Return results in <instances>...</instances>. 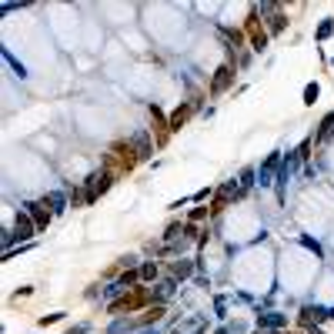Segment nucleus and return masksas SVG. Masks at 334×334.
Returning <instances> with one entry per match:
<instances>
[{
	"instance_id": "nucleus-1",
	"label": "nucleus",
	"mask_w": 334,
	"mask_h": 334,
	"mask_svg": "<svg viewBox=\"0 0 334 334\" xmlns=\"http://www.w3.org/2000/svg\"><path fill=\"white\" fill-rule=\"evenodd\" d=\"M144 304H154L151 291L147 288H134V291H127L124 298H117L114 304H107V311L111 314H134L137 308H144Z\"/></svg>"
},
{
	"instance_id": "nucleus-2",
	"label": "nucleus",
	"mask_w": 334,
	"mask_h": 334,
	"mask_svg": "<svg viewBox=\"0 0 334 334\" xmlns=\"http://www.w3.org/2000/svg\"><path fill=\"white\" fill-rule=\"evenodd\" d=\"M134 164H137V154H134L131 141H121V144L111 147V154H107V170H111V167H117V170H131Z\"/></svg>"
},
{
	"instance_id": "nucleus-3",
	"label": "nucleus",
	"mask_w": 334,
	"mask_h": 334,
	"mask_svg": "<svg viewBox=\"0 0 334 334\" xmlns=\"http://www.w3.org/2000/svg\"><path fill=\"white\" fill-rule=\"evenodd\" d=\"M244 30H247V40H251V50H254V54H261V50L267 47V30L257 23V10H254V7H251V17H247Z\"/></svg>"
},
{
	"instance_id": "nucleus-4",
	"label": "nucleus",
	"mask_w": 334,
	"mask_h": 334,
	"mask_svg": "<svg viewBox=\"0 0 334 334\" xmlns=\"http://www.w3.org/2000/svg\"><path fill=\"white\" fill-rule=\"evenodd\" d=\"M281 151H274V154H267V161L261 167H257V187H271L274 184V177H278V170H281Z\"/></svg>"
},
{
	"instance_id": "nucleus-5",
	"label": "nucleus",
	"mask_w": 334,
	"mask_h": 334,
	"mask_svg": "<svg viewBox=\"0 0 334 334\" xmlns=\"http://www.w3.org/2000/svg\"><path fill=\"white\" fill-rule=\"evenodd\" d=\"M33 234H37V224H33V217L27 211H17V221H13V241H20V244H30Z\"/></svg>"
},
{
	"instance_id": "nucleus-6",
	"label": "nucleus",
	"mask_w": 334,
	"mask_h": 334,
	"mask_svg": "<svg viewBox=\"0 0 334 334\" xmlns=\"http://www.w3.org/2000/svg\"><path fill=\"white\" fill-rule=\"evenodd\" d=\"M324 318H331V308H321V304H304L298 314V321L311 331V328H318V324L324 321Z\"/></svg>"
},
{
	"instance_id": "nucleus-7",
	"label": "nucleus",
	"mask_w": 334,
	"mask_h": 334,
	"mask_svg": "<svg viewBox=\"0 0 334 334\" xmlns=\"http://www.w3.org/2000/svg\"><path fill=\"white\" fill-rule=\"evenodd\" d=\"M23 211H27V214L33 217L37 231H47V224L54 221V214L47 211V204H44V200H27V204H23Z\"/></svg>"
},
{
	"instance_id": "nucleus-8",
	"label": "nucleus",
	"mask_w": 334,
	"mask_h": 334,
	"mask_svg": "<svg viewBox=\"0 0 334 334\" xmlns=\"http://www.w3.org/2000/svg\"><path fill=\"white\" fill-rule=\"evenodd\" d=\"M231 84H234V67L231 64H221L217 70H214V77H211V94L217 97V94H224Z\"/></svg>"
},
{
	"instance_id": "nucleus-9",
	"label": "nucleus",
	"mask_w": 334,
	"mask_h": 334,
	"mask_svg": "<svg viewBox=\"0 0 334 334\" xmlns=\"http://www.w3.org/2000/svg\"><path fill=\"white\" fill-rule=\"evenodd\" d=\"M127 141H131V147H134V154H137V161H147V157L154 154V141H151V134H147V131L131 134Z\"/></svg>"
},
{
	"instance_id": "nucleus-10",
	"label": "nucleus",
	"mask_w": 334,
	"mask_h": 334,
	"mask_svg": "<svg viewBox=\"0 0 334 334\" xmlns=\"http://www.w3.org/2000/svg\"><path fill=\"white\" fill-rule=\"evenodd\" d=\"M207 328V318L204 314H187V318H180L177 324H174V334H200Z\"/></svg>"
},
{
	"instance_id": "nucleus-11",
	"label": "nucleus",
	"mask_w": 334,
	"mask_h": 334,
	"mask_svg": "<svg viewBox=\"0 0 334 334\" xmlns=\"http://www.w3.org/2000/svg\"><path fill=\"white\" fill-rule=\"evenodd\" d=\"M44 204L50 207L54 217H60V214H67V207H70V194H67V190H47Z\"/></svg>"
},
{
	"instance_id": "nucleus-12",
	"label": "nucleus",
	"mask_w": 334,
	"mask_h": 334,
	"mask_svg": "<svg viewBox=\"0 0 334 334\" xmlns=\"http://www.w3.org/2000/svg\"><path fill=\"white\" fill-rule=\"evenodd\" d=\"M194 111H197V100H184L177 111L167 117V121H170V131H180V127H184V124L190 121V114H194Z\"/></svg>"
},
{
	"instance_id": "nucleus-13",
	"label": "nucleus",
	"mask_w": 334,
	"mask_h": 334,
	"mask_svg": "<svg viewBox=\"0 0 334 334\" xmlns=\"http://www.w3.org/2000/svg\"><path fill=\"white\" fill-rule=\"evenodd\" d=\"M288 324V314H281V311H264V314H257V328H264V331H281Z\"/></svg>"
},
{
	"instance_id": "nucleus-14",
	"label": "nucleus",
	"mask_w": 334,
	"mask_h": 334,
	"mask_svg": "<svg viewBox=\"0 0 334 334\" xmlns=\"http://www.w3.org/2000/svg\"><path fill=\"white\" fill-rule=\"evenodd\" d=\"M217 37L227 44V50H241V44H244V33L231 30V27H217Z\"/></svg>"
},
{
	"instance_id": "nucleus-15",
	"label": "nucleus",
	"mask_w": 334,
	"mask_h": 334,
	"mask_svg": "<svg viewBox=\"0 0 334 334\" xmlns=\"http://www.w3.org/2000/svg\"><path fill=\"white\" fill-rule=\"evenodd\" d=\"M151 121H154V131H157V137L164 141V137H167V131H170V121L164 117V111H161L157 104H151Z\"/></svg>"
},
{
	"instance_id": "nucleus-16",
	"label": "nucleus",
	"mask_w": 334,
	"mask_h": 334,
	"mask_svg": "<svg viewBox=\"0 0 334 334\" xmlns=\"http://www.w3.org/2000/svg\"><path fill=\"white\" fill-rule=\"evenodd\" d=\"M284 27H288V17H284L281 10H271V13H267V30H271V33H281Z\"/></svg>"
},
{
	"instance_id": "nucleus-17",
	"label": "nucleus",
	"mask_w": 334,
	"mask_h": 334,
	"mask_svg": "<svg viewBox=\"0 0 334 334\" xmlns=\"http://www.w3.org/2000/svg\"><path fill=\"white\" fill-rule=\"evenodd\" d=\"M194 274V261H177V264L170 267V278L174 281H184V278H190Z\"/></svg>"
},
{
	"instance_id": "nucleus-18",
	"label": "nucleus",
	"mask_w": 334,
	"mask_h": 334,
	"mask_svg": "<svg viewBox=\"0 0 334 334\" xmlns=\"http://www.w3.org/2000/svg\"><path fill=\"white\" fill-rule=\"evenodd\" d=\"M0 54H3V60H7V67H10V70H13V74H17V77H20V80L27 77V67H23L20 60H17V57H13L10 50H7V47H3V50H0Z\"/></svg>"
},
{
	"instance_id": "nucleus-19",
	"label": "nucleus",
	"mask_w": 334,
	"mask_h": 334,
	"mask_svg": "<svg viewBox=\"0 0 334 334\" xmlns=\"http://www.w3.org/2000/svg\"><path fill=\"white\" fill-rule=\"evenodd\" d=\"M331 134H334V114H328V117L321 121V131H318V137H314V141H328Z\"/></svg>"
},
{
	"instance_id": "nucleus-20",
	"label": "nucleus",
	"mask_w": 334,
	"mask_h": 334,
	"mask_svg": "<svg viewBox=\"0 0 334 334\" xmlns=\"http://www.w3.org/2000/svg\"><path fill=\"white\" fill-rule=\"evenodd\" d=\"M318 97H321V87H318V84H314V80H311V84L304 87V104H314V100H318Z\"/></svg>"
},
{
	"instance_id": "nucleus-21",
	"label": "nucleus",
	"mask_w": 334,
	"mask_h": 334,
	"mask_svg": "<svg viewBox=\"0 0 334 334\" xmlns=\"http://www.w3.org/2000/svg\"><path fill=\"white\" fill-rule=\"evenodd\" d=\"M137 271H141V281H154L157 278V264H151V261H147V264H141Z\"/></svg>"
},
{
	"instance_id": "nucleus-22",
	"label": "nucleus",
	"mask_w": 334,
	"mask_h": 334,
	"mask_svg": "<svg viewBox=\"0 0 334 334\" xmlns=\"http://www.w3.org/2000/svg\"><path fill=\"white\" fill-rule=\"evenodd\" d=\"M331 33H334V20H324L321 27H318V40H328Z\"/></svg>"
},
{
	"instance_id": "nucleus-23",
	"label": "nucleus",
	"mask_w": 334,
	"mask_h": 334,
	"mask_svg": "<svg viewBox=\"0 0 334 334\" xmlns=\"http://www.w3.org/2000/svg\"><path fill=\"white\" fill-rule=\"evenodd\" d=\"M117 264H121L124 271H137V267H141V264H137V257H134V254H124L121 261H117Z\"/></svg>"
},
{
	"instance_id": "nucleus-24",
	"label": "nucleus",
	"mask_w": 334,
	"mask_h": 334,
	"mask_svg": "<svg viewBox=\"0 0 334 334\" xmlns=\"http://www.w3.org/2000/svg\"><path fill=\"white\" fill-rule=\"evenodd\" d=\"M311 144H314V141L308 137V141H304V144H301L298 151H294V154H298V161H308V157H311Z\"/></svg>"
},
{
	"instance_id": "nucleus-25",
	"label": "nucleus",
	"mask_w": 334,
	"mask_h": 334,
	"mask_svg": "<svg viewBox=\"0 0 334 334\" xmlns=\"http://www.w3.org/2000/svg\"><path fill=\"white\" fill-rule=\"evenodd\" d=\"M204 217H207V207H194V211H190V224L204 221Z\"/></svg>"
},
{
	"instance_id": "nucleus-26",
	"label": "nucleus",
	"mask_w": 334,
	"mask_h": 334,
	"mask_svg": "<svg viewBox=\"0 0 334 334\" xmlns=\"http://www.w3.org/2000/svg\"><path fill=\"white\" fill-rule=\"evenodd\" d=\"M60 318H64V314H44V318H40L37 324H40V328H47V324H57Z\"/></svg>"
},
{
	"instance_id": "nucleus-27",
	"label": "nucleus",
	"mask_w": 334,
	"mask_h": 334,
	"mask_svg": "<svg viewBox=\"0 0 334 334\" xmlns=\"http://www.w3.org/2000/svg\"><path fill=\"white\" fill-rule=\"evenodd\" d=\"M301 244H304V247H311L314 254L321 257V244H318V241H311V237H301Z\"/></svg>"
},
{
	"instance_id": "nucleus-28",
	"label": "nucleus",
	"mask_w": 334,
	"mask_h": 334,
	"mask_svg": "<svg viewBox=\"0 0 334 334\" xmlns=\"http://www.w3.org/2000/svg\"><path fill=\"white\" fill-rule=\"evenodd\" d=\"M190 200H197V204H204V200H211V187H204V190H197Z\"/></svg>"
},
{
	"instance_id": "nucleus-29",
	"label": "nucleus",
	"mask_w": 334,
	"mask_h": 334,
	"mask_svg": "<svg viewBox=\"0 0 334 334\" xmlns=\"http://www.w3.org/2000/svg\"><path fill=\"white\" fill-rule=\"evenodd\" d=\"M87 331H90V324H77V328H70L67 334H87Z\"/></svg>"
},
{
	"instance_id": "nucleus-30",
	"label": "nucleus",
	"mask_w": 334,
	"mask_h": 334,
	"mask_svg": "<svg viewBox=\"0 0 334 334\" xmlns=\"http://www.w3.org/2000/svg\"><path fill=\"white\" fill-rule=\"evenodd\" d=\"M254 334H281V331H264V328H257Z\"/></svg>"
},
{
	"instance_id": "nucleus-31",
	"label": "nucleus",
	"mask_w": 334,
	"mask_h": 334,
	"mask_svg": "<svg viewBox=\"0 0 334 334\" xmlns=\"http://www.w3.org/2000/svg\"><path fill=\"white\" fill-rule=\"evenodd\" d=\"M308 334H324V331H321V328H311V331H308Z\"/></svg>"
},
{
	"instance_id": "nucleus-32",
	"label": "nucleus",
	"mask_w": 334,
	"mask_h": 334,
	"mask_svg": "<svg viewBox=\"0 0 334 334\" xmlns=\"http://www.w3.org/2000/svg\"><path fill=\"white\" fill-rule=\"evenodd\" d=\"M217 334H231V331H227V328H221V331H217Z\"/></svg>"
},
{
	"instance_id": "nucleus-33",
	"label": "nucleus",
	"mask_w": 334,
	"mask_h": 334,
	"mask_svg": "<svg viewBox=\"0 0 334 334\" xmlns=\"http://www.w3.org/2000/svg\"><path fill=\"white\" fill-rule=\"evenodd\" d=\"M137 334H157V331H137Z\"/></svg>"
},
{
	"instance_id": "nucleus-34",
	"label": "nucleus",
	"mask_w": 334,
	"mask_h": 334,
	"mask_svg": "<svg viewBox=\"0 0 334 334\" xmlns=\"http://www.w3.org/2000/svg\"><path fill=\"white\" fill-rule=\"evenodd\" d=\"M331 318H334V308H331Z\"/></svg>"
}]
</instances>
